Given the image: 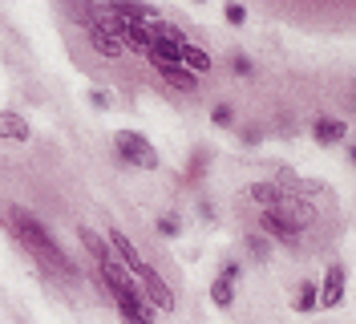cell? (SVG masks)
Wrapping results in <instances>:
<instances>
[{"instance_id": "obj_24", "label": "cell", "mask_w": 356, "mask_h": 324, "mask_svg": "<svg viewBox=\"0 0 356 324\" xmlns=\"http://www.w3.org/2000/svg\"><path fill=\"white\" fill-rule=\"evenodd\" d=\"M243 142H247V146L264 142V130H259V126H243Z\"/></svg>"}, {"instance_id": "obj_25", "label": "cell", "mask_w": 356, "mask_h": 324, "mask_svg": "<svg viewBox=\"0 0 356 324\" xmlns=\"http://www.w3.org/2000/svg\"><path fill=\"white\" fill-rule=\"evenodd\" d=\"M89 102H93L97 109H106V106H110V93H106V89H93V93H89Z\"/></svg>"}, {"instance_id": "obj_17", "label": "cell", "mask_w": 356, "mask_h": 324, "mask_svg": "<svg viewBox=\"0 0 356 324\" xmlns=\"http://www.w3.org/2000/svg\"><path fill=\"white\" fill-rule=\"evenodd\" d=\"M247 252H251V259L267 263V259H271V239L259 236V231H251V236H247Z\"/></svg>"}, {"instance_id": "obj_21", "label": "cell", "mask_w": 356, "mask_h": 324, "mask_svg": "<svg viewBox=\"0 0 356 324\" xmlns=\"http://www.w3.org/2000/svg\"><path fill=\"white\" fill-rule=\"evenodd\" d=\"M231 69H235L239 77H251V73H255V65H251L247 53H231Z\"/></svg>"}, {"instance_id": "obj_26", "label": "cell", "mask_w": 356, "mask_h": 324, "mask_svg": "<svg viewBox=\"0 0 356 324\" xmlns=\"http://www.w3.org/2000/svg\"><path fill=\"white\" fill-rule=\"evenodd\" d=\"M199 215L207 219V223H215V207H211V203H199Z\"/></svg>"}, {"instance_id": "obj_11", "label": "cell", "mask_w": 356, "mask_h": 324, "mask_svg": "<svg viewBox=\"0 0 356 324\" xmlns=\"http://www.w3.org/2000/svg\"><path fill=\"white\" fill-rule=\"evenodd\" d=\"M86 37H89V45H93L97 57H118V53H122V41H118L113 33H106L102 24H86Z\"/></svg>"}, {"instance_id": "obj_5", "label": "cell", "mask_w": 356, "mask_h": 324, "mask_svg": "<svg viewBox=\"0 0 356 324\" xmlns=\"http://www.w3.org/2000/svg\"><path fill=\"white\" fill-rule=\"evenodd\" d=\"M110 252H113V259H118L130 276H138V272H142V263H146V259H142V252L134 247V239L126 236L122 227H110Z\"/></svg>"}, {"instance_id": "obj_7", "label": "cell", "mask_w": 356, "mask_h": 324, "mask_svg": "<svg viewBox=\"0 0 356 324\" xmlns=\"http://www.w3.org/2000/svg\"><path fill=\"white\" fill-rule=\"evenodd\" d=\"M259 236L280 239V243H288V247H296V243H300V231L291 227L288 219H280L275 211H264V215H259Z\"/></svg>"}, {"instance_id": "obj_16", "label": "cell", "mask_w": 356, "mask_h": 324, "mask_svg": "<svg viewBox=\"0 0 356 324\" xmlns=\"http://www.w3.org/2000/svg\"><path fill=\"white\" fill-rule=\"evenodd\" d=\"M154 69H158V73H162V77H166L175 89H195V77H191L182 65H154Z\"/></svg>"}, {"instance_id": "obj_22", "label": "cell", "mask_w": 356, "mask_h": 324, "mask_svg": "<svg viewBox=\"0 0 356 324\" xmlns=\"http://www.w3.org/2000/svg\"><path fill=\"white\" fill-rule=\"evenodd\" d=\"M222 17H227V24H243L247 21V8H243V4H227V8H222Z\"/></svg>"}, {"instance_id": "obj_18", "label": "cell", "mask_w": 356, "mask_h": 324, "mask_svg": "<svg viewBox=\"0 0 356 324\" xmlns=\"http://www.w3.org/2000/svg\"><path fill=\"white\" fill-rule=\"evenodd\" d=\"M154 231L162 239H178V236H182V219H178V215H158Z\"/></svg>"}, {"instance_id": "obj_12", "label": "cell", "mask_w": 356, "mask_h": 324, "mask_svg": "<svg viewBox=\"0 0 356 324\" xmlns=\"http://www.w3.org/2000/svg\"><path fill=\"white\" fill-rule=\"evenodd\" d=\"M344 134H348V126L336 122V118H320V122L312 126V138H316L320 146H336V142H344Z\"/></svg>"}, {"instance_id": "obj_8", "label": "cell", "mask_w": 356, "mask_h": 324, "mask_svg": "<svg viewBox=\"0 0 356 324\" xmlns=\"http://www.w3.org/2000/svg\"><path fill=\"white\" fill-rule=\"evenodd\" d=\"M340 300H344V268L332 263V268H328V276H324V288H316V304L336 308Z\"/></svg>"}, {"instance_id": "obj_15", "label": "cell", "mask_w": 356, "mask_h": 324, "mask_svg": "<svg viewBox=\"0 0 356 324\" xmlns=\"http://www.w3.org/2000/svg\"><path fill=\"white\" fill-rule=\"evenodd\" d=\"M251 199H255V203H259V207H264V211H275V203H280V187H275V183H255V187H251Z\"/></svg>"}, {"instance_id": "obj_14", "label": "cell", "mask_w": 356, "mask_h": 324, "mask_svg": "<svg viewBox=\"0 0 356 324\" xmlns=\"http://www.w3.org/2000/svg\"><path fill=\"white\" fill-rule=\"evenodd\" d=\"M81 243H86V252H89L93 259H97V263H106V259H113L110 243H106V239L97 236V231H89V227H81Z\"/></svg>"}, {"instance_id": "obj_2", "label": "cell", "mask_w": 356, "mask_h": 324, "mask_svg": "<svg viewBox=\"0 0 356 324\" xmlns=\"http://www.w3.org/2000/svg\"><path fill=\"white\" fill-rule=\"evenodd\" d=\"M113 146H118V158L126 167H138V171H158V151L138 134V130H118L113 134Z\"/></svg>"}, {"instance_id": "obj_13", "label": "cell", "mask_w": 356, "mask_h": 324, "mask_svg": "<svg viewBox=\"0 0 356 324\" xmlns=\"http://www.w3.org/2000/svg\"><path fill=\"white\" fill-rule=\"evenodd\" d=\"M178 65H182V69L195 77V73H207V69H211V57L202 53L199 45H182V53H178Z\"/></svg>"}, {"instance_id": "obj_19", "label": "cell", "mask_w": 356, "mask_h": 324, "mask_svg": "<svg viewBox=\"0 0 356 324\" xmlns=\"http://www.w3.org/2000/svg\"><path fill=\"white\" fill-rule=\"evenodd\" d=\"M291 308H296V312H312V308H316V284H300V296H296V304H291Z\"/></svg>"}, {"instance_id": "obj_4", "label": "cell", "mask_w": 356, "mask_h": 324, "mask_svg": "<svg viewBox=\"0 0 356 324\" xmlns=\"http://www.w3.org/2000/svg\"><path fill=\"white\" fill-rule=\"evenodd\" d=\"M275 215L288 219L296 231H304V227H316V207H312L308 199H300V194H280V203H275Z\"/></svg>"}, {"instance_id": "obj_6", "label": "cell", "mask_w": 356, "mask_h": 324, "mask_svg": "<svg viewBox=\"0 0 356 324\" xmlns=\"http://www.w3.org/2000/svg\"><path fill=\"white\" fill-rule=\"evenodd\" d=\"M239 276H243V268H239V263H227L222 276L211 284V300L219 304V308H231V304H235V284H239Z\"/></svg>"}, {"instance_id": "obj_10", "label": "cell", "mask_w": 356, "mask_h": 324, "mask_svg": "<svg viewBox=\"0 0 356 324\" xmlns=\"http://www.w3.org/2000/svg\"><path fill=\"white\" fill-rule=\"evenodd\" d=\"M29 122L13 109H0V142H29Z\"/></svg>"}, {"instance_id": "obj_1", "label": "cell", "mask_w": 356, "mask_h": 324, "mask_svg": "<svg viewBox=\"0 0 356 324\" xmlns=\"http://www.w3.org/2000/svg\"><path fill=\"white\" fill-rule=\"evenodd\" d=\"M8 223H13L17 239H21V243L37 259H41L44 268H53V272H61V276H77V263H73V259L57 247V239L44 231V223L37 215H29L24 207H8Z\"/></svg>"}, {"instance_id": "obj_23", "label": "cell", "mask_w": 356, "mask_h": 324, "mask_svg": "<svg viewBox=\"0 0 356 324\" xmlns=\"http://www.w3.org/2000/svg\"><path fill=\"white\" fill-rule=\"evenodd\" d=\"M211 118H215V126H231V118H235V114H231V106H215Z\"/></svg>"}, {"instance_id": "obj_3", "label": "cell", "mask_w": 356, "mask_h": 324, "mask_svg": "<svg viewBox=\"0 0 356 324\" xmlns=\"http://www.w3.org/2000/svg\"><path fill=\"white\" fill-rule=\"evenodd\" d=\"M138 280H142V300H150L154 308H162V312H175V292H170V284L162 280L150 263H142Z\"/></svg>"}, {"instance_id": "obj_20", "label": "cell", "mask_w": 356, "mask_h": 324, "mask_svg": "<svg viewBox=\"0 0 356 324\" xmlns=\"http://www.w3.org/2000/svg\"><path fill=\"white\" fill-rule=\"evenodd\" d=\"M207 162H211V154H207V151L199 146V151L191 154V167H186V178H191V183H199V178H202V171H207Z\"/></svg>"}, {"instance_id": "obj_9", "label": "cell", "mask_w": 356, "mask_h": 324, "mask_svg": "<svg viewBox=\"0 0 356 324\" xmlns=\"http://www.w3.org/2000/svg\"><path fill=\"white\" fill-rule=\"evenodd\" d=\"M102 276H106V284H110L113 296H126V292H138V284H134V276L118 263V259H106L102 263Z\"/></svg>"}]
</instances>
